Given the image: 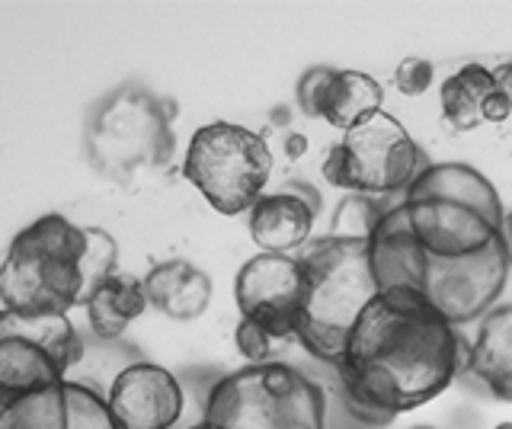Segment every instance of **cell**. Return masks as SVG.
Instances as JSON below:
<instances>
[{
	"instance_id": "1",
	"label": "cell",
	"mask_w": 512,
	"mask_h": 429,
	"mask_svg": "<svg viewBox=\"0 0 512 429\" xmlns=\"http://www.w3.org/2000/svg\"><path fill=\"white\" fill-rule=\"evenodd\" d=\"M503 218V205L404 193L368 237L378 292L407 285L452 327L487 317L509 279Z\"/></svg>"
},
{
	"instance_id": "2",
	"label": "cell",
	"mask_w": 512,
	"mask_h": 429,
	"mask_svg": "<svg viewBox=\"0 0 512 429\" xmlns=\"http://www.w3.org/2000/svg\"><path fill=\"white\" fill-rule=\"evenodd\" d=\"M468 359L471 346L420 292L391 285L359 314L336 365L343 404L365 426H388L439 397Z\"/></svg>"
},
{
	"instance_id": "3",
	"label": "cell",
	"mask_w": 512,
	"mask_h": 429,
	"mask_svg": "<svg viewBox=\"0 0 512 429\" xmlns=\"http://www.w3.org/2000/svg\"><path fill=\"white\" fill-rule=\"evenodd\" d=\"M119 247L112 234L42 215L13 237L0 263V305L20 314H68L116 273Z\"/></svg>"
},
{
	"instance_id": "4",
	"label": "cell",
	"mask_w": 512,
	"mask_h": 429,
	"mask_svg": "<svg viewBox=\"0 0 512 429\" xmlns=\"http://www.w3.org/2000/svg\"><path fill=\"white\" fill-rule=\"evenodd\" d=\"M304 282V311L298 343L327 365H340L349 333L368 301L378 295V282L368 260V241L352 237H317L298 253Z\"/></svg>"
},
{
	"instance_id": "5",
	"label": "cell",
	"mask_w": 512,
	"mask_h": 429,
	"mask_svg": "<svg viewBox=\"0 0 512 429\" xmlns=\"http://www.w3.org/2000/svg\"><path fill=\"white\" fill-rule=\"evenodd\" d=\"M202 420L221 429H327V397L314 378L276 359L215 381Z\"/></svg>"
},
{
	"instance_id": "6",
	"label": "cell",
	"mask_w": 512,
	"mask_h": 429,
	"mask_svg": "<svg viewBox=\"0 0 512 429\" xmlns=\"http://www.w3.org/2000/svg\"><path fill=\"white\" fill-rule=\"evenodd\" d=\"M170 100L144 87H122L96 109L87 125V157L103 177L128 183L148 170H160L173 157Z\"/></svg>"
},
{
	"instance_id": "7",
	"label": "cell",
	"mask_w": 512,
	"mask_h": 429,
	"mask_svg": "<svg viewBox=\"0 0 512 429\" xmlns=\"http://www.w3.org/2000/svg\"><path fill=\"white\" fill-rule=\"evenodd\" d=\"M272 151L266 135L237 122H208L192 132L183 177L221 215H244L266 193Z\"/></svg>"
},
{
	"instance_id": "8",
	"label": "cell",
	"mask_w": 512,
	"mask_h": 429,
	"mask_svg": "<svg viewBox=\"0 0 512 429\" xmlns=\"http://www.w3.org/2000/svg\"><path fill=\"white\" fill-rule=\"evenodd\" d=\"M429 167L423 148L410 138V132L391 113H375L352 125L349 132L330 148L324 167V180L349 196H391L407 193L413 180Z\"/></svg>"
},
{
	"instance_id": "9",
	"label": "cell",
	"mask_w": 512,
	"mask_h": 429,
	"mask_svg": "<svg viewBox=\"0 0 512 429\" xmlns=\"http://www.w3.org/2000/svg\"><path fill=\"white\" fill-rule=\"evenodd\" d=\"M84 356L68 314L0 311V407L48 391Z\"/></svg>"
},
{
	"instance_id": "10",
	"label": "cell",
	"mask_w": 512,
	"mask_h": 429,
	"mask_svg": "<svg viewBox=\"0 0 512 429\" xmlns=\"http://www.w3.org/2000/svg\"><path fill=\"white\" fill-rule=\"evenodd\" d=\"M304 292H308V282H304L298 253L295 257L256 253L234 276V301L240 317L263 327L276 343L298 340Z\"/></svg>"
},
{
	"instance_id": "11",
	"label": "cell",
	"mask_w": 512,
	"mask_h": 429,
	"mask_svg": "<svg viewBox=\"0 0 512 429\" xmlns=\"http://www.w3.org/2000/svg\"><path fill=\"white\" fill-rule=\"evenodd\" d=\"M106 407L119 429H173L183 417L186 394L164 365L135 362L112 381Z\"/></svg>"
},
{
	"instance_id": "12",
	"label": "cell",
	"mask_w": 512,
	"mask_h": 429,
	"mask_svg": "<svg viewBox=\"0 0 512 429\" xmlns=\"http://www.w3.org/2000/svg\"><path fill=\"white\" fill-rule=\"evenodd\" d=\"M0 429H119L112 423L106 401L80 381L23 397L10 407H0Z\"/></svg>"
},
{
	"instance_id": "13",
	"label": "cell",
	"mask_w": 512,
	"mask_h": 429,
	"mask_svg": "<svg viewBox=\"0 0 512 429\" xmlns=\"http://www.w3.org/2000/svg\"><path fill=\"white\" fill-rule=\"evenodd\" d=\"M317 215V196L292 193H269L250 209V237L263 253H279V257H295V250L311 244Z\"/></svg>"
},
{
	"instance_id": "14",
	"label": "cell",
	"mask_w": 512,
	"mask_h": 429,
	"mask_svg": "<svg viewBox=\"0 0 512 429\" xmlns=\"http://www.w3.org/2000/svg\"><path fill=\"white\" fill-rule=\"evenodd\" d=\"M148 305L173 321H192L212 305V279L189 260H164L141 279Z\"/></svg>"
},
{
	"instance_id": "15",
	"label": "cell",
	"mask_w": 512,
	"mask_h": 429,
	"mask_svg": "<svg viewBox=\"0 0 512 429\" xmlns=\"http://www.w3.org/2000/svg\"><path fill=\"white\" fill-rule=\"evenodd\" d=\"M468 372L496 401H512V305L493 308L480 321Z\"/></svg>"
},
{
	"instance_id": "16",
	"label": "cell",
	"mask_w": 512,
	"mask_h": 429,
	"mask_svg": "<svg viewBox=\"0 0 512 429\" xmlns=\"http://www.w3.org/2000/svg\"><path fill=\"white\" fill-rule=\"evenodd\" d=\"M87 321L90 330L100 340H116L128 330V324L138 321V317L148 311V295H144L141 279L112 273L100 289H96L87 301Z\"/></svg>"
},
{
	"instance_id": "17",
	"label": "cell",
	"mask_w": 512,
	"mask_h": 429,
	"mask_svg": "<svg viewBox=\"0 0 512 429\" xmlns=\"http://www.w3.org/2000/svg\"><path fill=\"white\" fill-rule=\"evenodd\" d=\"M496 90L493 84V71L477 65H461L455 74H448L442 81L439 100H442V119L452 125L455 132H474L484 125L480 119V106Z\"/></svg>"
},
{
	"instance_id": "18",
	"label": "cell",
	"mask_w": 512,
	"mask_h": 429,
	"mask_svg": "<svg viewBox=\"0 0 512 429\" xmlns=\"http://www.w3.org/2000/svg\"><path fill=\"white\" fill-rule=\"evenodd\" d=\"M384 103V87L365 71H336L333 84L327 90L324 100V119L327 125L340 132H349L352 125H359L362 119L381 113Z\"/></svg>"
},
{
	"instance_id": "19",
	"label": "cell",
	"mask_w": 512,
	"mask_h": 429,
	"mask_svg": "<svg viewBox=\"0 0 512 429\" xmlns=\"http://www.w3.org/2000/svg\"><path fill=\"white\" fill-rule=\"evenodd\" d=\"M384 209L368 196H346L333 215V237H352V241H368L381 221Z\"/></svg>"
},
{
	"instance_id": "20",
	"label": "cell",
	"mask_w": 512,
	"mask_h": 429,
	"mask_svg": "<svg viewBox=\"0 0 512 429\" xmlns=\"http://www.w3.org/2000/svg\"><path fill=\"white\" fill-rule=\"evenodd\" d=\"M333 77H336V68H327V65L308 68L301 74L295 97H298L301 113L308 119H320V113H324V100H327V90L333 84Z\"/></svg>"
},
{
	"instance_id": "21",
	"label": "cell",
	"mask_w": 512,
	"mask_h": 429,
	"mask_svg": "<svg viewBox=\"0 0 512 429\" xmlns=\"http://www.w3.org/2000/svg\"><path fill=\"white\" fill-rule=\"evenodd\" d=\"M234 343H237V353L250 359V365H266V362H276V340L269 337L263 327H256L253 321H244L240 317L237 327H234Z\"/></svg>"
},
{
	"instance_id": "22",
	"label": "cell",
	"mask_w": 512,
	"mask_h": 429,
	"mask_svg": "<svg viewBox=\"0 0 512 429\" xmlns=\"http://www.w3.org/2000/svg\"><path fill=\"white\" fill-rule=\"evenodd\" d=\"M432 77H436V68H432L426 58L407 55L394 71V90L404 93V97H423L432 87Z\"/></svg>"
},
{
	"instance_id": "23",
	"label": "cell",
	"mask_w": 512,
	"mask_h": 429,
	"mask_svg": "<svg viewBox=\"0 0 512 429\" xmlns=\"http://www.w3.org/2000/svg\"><path fill=\"white\" fill-rule=\"evenodd\" d=\"M509 116H512V97H506L503 90H493L484 100V106H480V119L487 125H503L509 122Z\"/></svg>"
},
{
	"instance_id": "24",
	"label": "cell",
	"mask_w": 512,
	"mask_h": 429,
	"mask_svg": "<svg viewBox=\"0 0 512 429\" xmlns=\"http://www.w3.org/2000/svg\"><path fill=\"white\" fill-rule=\"evenodd\" d=\"M304 154H308V135L288 132L285 135V157H288V161H301Z\"/></svg>"
},
{
	"instance_id": "25",
	"label": "cell",
	"mask_w": 512,
	"mask_h": 429,
	"mask_svg": "<svg viewBox=\"0 0 512 429\" xmlns=\"http://www.w3.org/2000/svg\"><path fill=\"white\" fill-rule=\"evenodd\" d=\"M493 71V84L496 90H503L506 97H512V61H503V65L490 68Z\"/></svg>"
},
{
	"instance_id": "26",
	"label": "cell",
	"mask_w": 512,
	"mask_h": 429,
	"mask_svg": "<svg viewBox=\"0 0 512 429\" xmlns=\"http://www.w3.org/2000/svg\"><path fill=\"white\" fill-rule=\"evenodd\" d=\"M503 250H506V263H509V273H512V212L503 218Z\"/></svg>"
},
{
	"instance_id": "27",
	"label": "cell",
	"mask_w": 512,
	"mask_h": 429,
	"mask_svg": "<svg viewBox=\"0 0 512 429\" xmlns=\"http://www.w3.org/2000/svg\"><path fill=\"white\" fill-rule=\"evenodd\" d=\"M493 429H512V423H509V420H503V423H496Z\"/></svg>"
},
{
	"instance_id": "28",
	"label": "cell",
	"mask_w": 512,
	"mask_h": 429,
	"mask_svg": "<svg viewBox=\"0 0 512 429\" xmlns=\"http://www.w3.org/2000/svg\"><path fill=\"white\" fill-rule=\"evenodd\" d=\"M413 429H432V426H413Z\"/></svg>"
},
{
	"instance_id": "29",
	"label": "cell",
	"mask_w": 512,
	"mask_h": 429,
	"mask_svg": "<svg viewBox=\"0 0 512 429\" xmlns=\"http://www.w3.org/2000/svg\"><path fill=\"white\" fill-rule=\"evenodd\" d=\"M192 429H202V423H196V426H192Z\"/></svg>"
}]
</instances>
